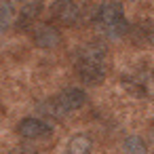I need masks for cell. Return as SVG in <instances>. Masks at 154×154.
I'll return each mask as SVG.
<instances>
[{
  "mask_svg": "<svg viewBox=\"0 0 154 154\" xmlns=\"http://www.w3.org/2000/svg\"><path fill=\"white\" fill-rule=\"evenodd\" d=\"M74 70L82 85H99L106 78V47L101 42H87L76 49Z\"/></svg>",
  "mask_w": 154,
  "mask_h": 154,
  "instance_id": "obj_1",
  "label": "cell"
},
{
  "mask_svg": "<svg viewBox=\"0 0 154 154\" xmlns=\"http://www.w3.org/2000/svg\"><path fill=\"white\" fill-rule=\"evenodd\" d=\"M93 23H95L97 32L101 36L110 38V40L122 38L131 30V26L127 21V15H125V7H122L120 0H101L99 7L95 9Z\"/></svg>",
  "mask_w": 154,
  "mask_h": 154,
  "instance_id": "obj_2",
  "label": "cell"
},
{
  "mask_svg": "<svg viewBox=\"0 0 154 154\" xmlns=\"http://www.w3.org/2000/svg\"><path fill=\"white\" fill-rule=\"evenodd\" d=\"M85 103H87V93L78 87H70V89H63L61 93L45 99L40 103V112H45L47 116H66V114L80 110Z\"/></svg>",
  "mask_w": 154,
  "mask_h": 154,
  "instance_id": "obj_3",
  "label": "cell"
},
{
  "mask_svg": "<svg viewBox=\"0 0 154 154\" xmlns=\"http://www.w3.org/2000/svg\"><path fill=\"white\" fill-rule=\"evenodd\" d=\"M122 85L131 95H135L139 99H150V97H154V70L135 68L133 72L122 76Z\"/></svg>",
  "mask_w": 154,
  "mask_h": 154,
  "instance_id": "obj_4",
  "label": "cell"
},
{
  "mask_svg": "<svg viewBox=\"0 0 154 154\" xmlns=\"http://www.w3.org/2000/svg\"><path fill=\"white\" fill-rule=\"evenodd\" d=\"M17 135L23 137V139H32V141H38V139H49L53 135V127L42 120V118H34V116H28L23 118L19 125H17Z\"/></svg>",
  "mask_w": 154,
  "mask_h": 154,
  "instance_id": "obj_5",
  "label": "cell"
},
{
  "mask_svg": "<svg viewBox=\"0 0 154 154\" xmlns=\"http://www.w3.org/2000/svg\"><path fill=\"white\" fill-rule=\"evenodd\" d=\"M51 11H53V17L63 26H76L82 17L80 0H55Z\"/></svg>",
  "mask_w": 154,
  "mask_h": 154,
  "instance_id": "obj_6",
  "label": "cell"
},
{
  "mask_svg": "<svg viewBox=\"0 0 154 154\" xmlns=\"http://www.w3.org/2000/svg\"><path fill=\"white\" fill-rule=\"evenodd\" d=\"M32 40L38 49H45V51H51V49H57L61 45V32L51 26V23H42V26H34L32 28Z\"/></svg>",
  "mask_w": 154,
  "mask_h": 154,
  "instance_id": "obj_7",
  "label": "cell"
},
{
  "mask_svg": "<svg viewBox=\"0 0 154 154\" xmlns=\"http://www.w3.org/2000/svg\"><path fill=\"white\" fill-rule=\"evenodd\" d=\"M42 0H32V2H28L23 9H21V13H19V17H15V28L17 30H32L34 26H36V19L40 17V13H42Z\"/></svg>",
  "mask_w": 154,
  "mask_h": 154,
  "instance_id": "obj_8",
  "label": "cell"
},
{
  "mask_svg": "<svg viewBox=\"0 0 154 154\" xmlns=\"http://www.w3.org/2000/svg\"><path fill=\"white\" fill-rule=\"evenodd\" d=\"M133 34V40L139 45H148L154 47V19H143L139 21L133 30H129Z\"/></svg>",
  "mask_w": 154,
  "mask_h": 154,
  "instance_id": "obj_9",
  "label": "cell"
},
{
  "mask_svg": "<svg viewBox=\"0 0 154 154\" xmlns=\"http://www.w3.org/2000/svg\"><path fill=\"white\" fill-rule=\"evenodd\" d=\"M91 146H93V143H91V137L85 135V133H78V135H74V137L68 141L63 154H89V152H91Z\"/></svg>",
  "mask_w": 154,
  "mask_h": 154,
  "instance_id": "obj_10",
  "label": "cell"
},
{
  "mask_svg": "<svg viewBox=\"0 0 154 154\" xmlns=\"http://www.w3.org/2000/svg\"><path fill=\"white\" fill-rule=\"evenodd\" d=\"M15 9H13V2H0V32H7L13 23H15Z\"/></svg>",
  "mask_w": 154,
  "mask_h": 154,
  "instance_id": "obj_11",
  "label": "cell"
},
{
  "mask_svg": "<svg viewBox=\"0 0 154 154\" xmlns=\"http://www.w3.org/2000/svg\"><path fill=\"white\" fill-rule=\"evenodd\" d=\"M125 152H127V154H146L148 148H146V143H143L141 137L131 135V137L125 139Z\"/></svg>",
  "mask_w": 154,
  "mask_h": 154,
  "instance_id": "obj_12",
  "label": "cell"
},
{
  "mask_svg": "<svg viewBox=\"0 0 154 154\" xmlns=\"http://www.w3.org/2000/svg\"><path fill=\"white\" fill-rule=\"evenodd\" d=\"M11 154H38V152H34V150H30V148H15Z\"/></svg>",
  "mask_w": 154,
  "mask_h": 154,
  "instance_id": "obj_13",
  "label": "cell"
},
{
  "mask_svg": "<svg viewBox=\"0 0 154 154\" xmlns=\"http://www.w3.org/2000/svg\"><path fill=\"white\" fill-rule=\"evenodd\" d=\"M9 2H26V0H9Z\"/></svg>",
  "mask_w": 154,
  "mask_h": 154,
  "instance_id": "obj_14",
  "label": "cell"
}]
</instances>
